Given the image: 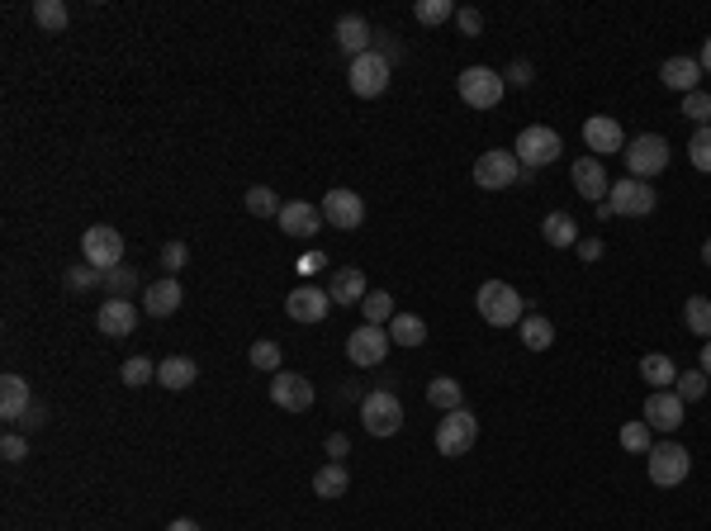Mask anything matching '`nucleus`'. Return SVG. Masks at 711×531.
<instances>
[{"label": "nucleus", "mask_w": 711, "mask_h": 531, "mask_svg": "<svg viewBox=\"0 0 711 531\" xmlns=\"http://www.w3.org/2000/svg\"><path fill=\"white\" fill-rule=\"evenodd\" d=\"M474 304H479V313H484L489 328H512V323H522V294L512 290L508 280H484L479 294H474Z\"/></svg>", "instance_id": "1"}, {"label": "nucleus", "mask_w": 711, "mask_h": 531, "mask_svg": "<svg viewBox=\"0 0 711 531\" xmlns=\"http://www.w3.org/2000/svg\"><path fill=\"white\" fill-rule=\"evenodd\" d=\"M361 427L370 437H399L403 432V403L389 389H370L361 399Z\"/></svg>", "instance_id": "2"}, {"label": "nucleus", "mask_w": 711, "mask_h": 531, "mask_svg": "<svg viewBox=\"0 0 711 531\" xmlns=\"http://www.w3.org/2000/svg\"><path fill=\"white\" fill-rule=\"evenodd\" d=\"M517 162L527 166V171H541V166L560 162V152H565V143H560V133L546 129V124H531V129L517 133Z\"/></svg>", "instance_id": "3"}, {"label": "nucleus", "mask_w": 711, "mask_h": 531, "mask_svg": "<svg viewBox=\"0 0 711 531\" xmlns=\"http://www.w3.org/2000/svg\"><path fill=\"white\" fill-rule=\"evenodd\" d=\"M456 86H460V100H465L470 110H493V105L503 100V91H508L503 72H493V67H465Z\"/></svg>", "instance_id": "4"}, {"label": "nucleus", "mask_w": 711, "mask_h": 531, "mask_svg": "<svg viewBox=\"0 0 711 531\" xmlns=\"http://www.w3.org/2000/svg\"><path fill=\"white\" fill-rule=\"evenodd\" d=\"M81 257H86V266H95V271H114V266L124 261V233L110 228V223L86 228V233H81Z\"/></svg>", "instance_id": "5"}, {"label": "nucleus", "mask_w": 711, "mask_h": 531, "mask_svg": "<svg viewBox=\"0 0 711 531\" xmlns=\"http://www.w3.org/2000/svg\"><path fill=\"white\" fill-rule=\"evenodd\" d=\"M688 470H693V451H688V446H678V441H659V446H650V484L674 489V484L688 479Z\"/></svg>", "instance_id": "6"}, {"label": "nucleus", "mask_w": 711, "mask_h": 531, "mask_svg": "<svg viewBox=\"0 0 711 531\" xmlns=\"http://www.w3.org/2000/svg\"><path fill=\"white\" fill-rule=\"evenodd\" d=\"M389 72H394V62H389V53H380V48H370V53L351 57V91L361 95V100H375V95H384V86H389Z\"/></svg>", "instance_id": "7"}, {"label": "nucleus", "mask_w": 711, "mask_h": 531, "mask_svg": "<svg viewBox=\"0 0 711 531\" xmlns=\"http://www.w3.org/2000/svg\"><path fill=\"white\" fill-rule=\"evenodd\" d=\"M474 441H479V418H474L470 408L441 413V422H437V451L441 456H465V451H474Z\"/></svg>", "instance_id": "8"}, {"label": "nucleus", "mask_w": 711, "mask_h": 531, "mask_svg": "<svg viewBox=\"0 0 711 531\" xmlns=\"http://www.w3.org/2000/svg\"><path fill=\"white\" fill-rule=\"evenodd\" d=\"M621 157L631 166V181H650V176H659V171L669 166V143H664L659 133H640V138L626 143Z\"/></svg>", "instance_id": "9"}, {"label": "nucleus", "mask_w": 711, "mask_h": 531, "mask_svg": "<svg viewBox=\"0 0 711 531\" xmlns=\"http://www.w3.org/2000/svg\"><path fill=\"white\" fill-rule=\"evenodd\" d=\"M522 181V162L517 152H503V147H489L479 162H474V185L479 190H508V185Z\"/></svg>", "instance_id": "10"}, {"label": "nucleus", "mask_w": 711, "mask_h": 531, "mask_svg": "<svg viewBox=\"0 0 711 531\" xmlns=\"http://www.w3.org/2000/svg\"><path fill=\"white\" fill-rule=\"evenodd\" d=\"M607 204H612V214H621V219H645V214H655V185L650 181H617L612 185V195H607Z\"/></svg>", "instance_id": "11"}, {"label": "nucleus", "mask_w": 711, "mask_h": 531, "mask_svg": "<svg viewBox=\"0 0 711 531\" xmlns=\"http://www.w3.org/2000/svg\"><path fill=\"white\" fill-rule=\"evenodd\" d=\"M318 209H323L328 228H342V233H356V228L365 223V200L356 195V190H328Z\"/></svg>", "instance_id": "12"}, {"label": "nucleus", "mask_w": 711, "mask_h": 531, "mask_svg": "<svg viewBox=\"0 0 711 531\" xmlns=\"http://www.w3.org/2000/svg\"><path fill=\"white\" fill-rule=\"evenodd\" d=\"M389 328H375V323H361V328L347 337V356L356 366H380L384 356H389Z\"/></svg>", "instance_id": "13"}, {"label": "nucleus", "mask_w": 711, "mask_h": 531, "mask_svg": "<svg viewBox=\"0 0 711 531\" xmlns=\"http://www.w3.org/2000/svg\"><path fill=\"white\" fill-rule=\"evenodd\" d=\"M271 403L285 408V413H309L313 408V385L299 375V370H280L271 380Z\"/></svg>", "instance_id": "14"}, {"label": "nucleus", "mask_w": 711, "mask_h": 531, "mask_svg": "<svg viewBox=\"0 0 711 531\" xmlns=\"http://www.w3.org/2000/svg\"><path fill=\"white\" fill-rule=\"evenodd\" d=\"M280 233H290V238H318V228H328V219H323V209L309 200H285V209H280Z\"/></svg>", "instance_id": "15"}, {"label": "nucleus", "mask_w": 711, "mask_h": 531, "mask_svg": "<svg viewBox=\"0 0 711 531\" xmlns=\"http://www.w3.org/2000/svg\"><path fill=\"white\" fill-rule=\"evenodd\" d=\"M332 309H337L332 294L318 290V285H299V290H290V299H285V313H290L294 323H323Z\"/></svg>", "instance_id": "16"}, {"label": "nucleus", "mask_w": 711, "mask_h": 531, "mask_svg": "<svg viewBox=\"0 0 711 531\" xmlns=\"http://www.w3.org/2000/svg\"><path fill=\"white\" fill-rule=\"evenodd\" d=\"M683 408H688V403L678 399L674 389H655V394L645 399V427H650V432H678V427H683Z\"/></svg>", "instance_id": "17"}, {"label": "nucleus", "mask_w": 711, "mask_h": 531, "mask_svg": "<svg viewBox=\"0 0 711 531\" xmlns=\"http://www.w3.org/2000/svg\"><path fill=\"white\" fill-rule=\"evenodd\" d=\"M584 143L593 157H612V152H626V133H621V124L612 119V114H593L584 124Z\"/></svg>", "instance_id": "18"}, {"label": "nucleus", "mask_w": 711, "mask_h": 531, "mask_svg": "<svg viewBox=\"0 0 711 531\" xmlns=\"http://www.w3.org/2000/svg\"><path fill=\"white\" fill-rule=\"evenodd\" d=\"M569 181H574V190L593 204H602L607 195H612V181H607V171H602L598 157H579V162L569 166Z\"/></svg>", "instance_id": "19"}, {"label": "nucleus", "mask_w": 711, "mask_h": 531, "mask_svg": "<svg viewBox=\"0 0 711 531\" xmlns=\"http://www.w3.org/2000/svg\"><path fill=\"white\" fill-rule=\"evenodd\" d=\"M34 408V394H29V380L24 375H0V418L5 422H24Z\"/></svg>", "instance_id": "20"}, {"label": "nucleus", "mask_w": 711, "mask_h": 531, "mask_svg": "<svg viewBox=\"0 0 711 531\" xmlns=\"http://www.w3.org/2000/svg\"><path fill=\"white\" fill-rule=\"evenodd\" d=\"M95 328L105 332V337H128V332L138 328V304L133 299H105L100 313H95Z\"/></svg>", "instance_id": "21"}, {"label": "nucleus", "mask_w": 711, "mask_h": 531, "mask_svg": "<svg viewBox=\"0 0 711 531\" xmlns=\"http://www.w3.org/2000/svg\"><path fill=\"white\" fill-rule=\"evenodd\" d=\"M181 304H185V290L176 275H166V280H157V285L143 290V313H152V318H171Z\"/></svg>", "instance_id": "22"}, {"label": "nucleus", "mask_w": 711, "mask_h": 531, "mask_svg": "<svg viewBox=\"0 0 711 531\" xmlns=\"http://www.w3.org/2000/svg\"><path fill=\"white\" fill-rule=\"evenodd\" d=\"M659 81H664L669 91L688 95V91H697V81H702V62H697V57H669V62L659 67Z\"/></svg>", "instance_id": "23"}, {"label": "nucleus", "mask_w": 711, "mask_h": 531, "mask_svg": "<svg viewBox=\"0 0 711 531\" xmlns=\"http://www.w3.org/2000/svg\"><path fill=\"white\" fill-rule=\"evenodd\" d=\"M332 304H356L361 309V299L370 294V285H365V275L356 271V266H342V271L332 275Z\"/></svg>", "instance_id": "24"}, {"label": "nucleus", "mask_w": 711, "mask_h": 531, "mask_svg": "<svg viewBox=\"0 0 711 531\" xmlns=\"http://www.w3.org/2000/svg\"><path fill=\"white\" fill-rule=\"evenodd\" d=\"M337 48L351 53V57L370 53V24H365L361 15H342L337 19Z\"/></svg>", "instance_id": "25"}, {"label": "nucleus", "mask_w": 711, "mask_h": 531, "mask_svg": "<svg viewBox=\"0 0 711 531\" xmlns=\"http://www.w3.org/2000/svg\"><path fill=\"white\" fill-rule=\"evenodd\" d=\"M195 380H200V366L190 356H166L162 366H157V385H166V389H190Z\"/></svg>", "instance_id": "26"}, {"label": "nucleus", "mask_w": 711, "mask_h": 531, "mask_svg": "<svg viewBox=\"0 0 711 531\" xmlns=\"http://www.w3.org/2000/svg\"><path fill=\"white\" fill-rule=\"evenodd\" d=\"M389 342L394 347H422L427 342V323H422L418 313H394L389 318Z\"/></svg>", "instance_id": "27"}, {"label": "nucleus", "mask_w": 711, "mask_h": 531, "mask_svg": "<svg viewBox=\"0 0 711 531\" xmlns=\"http://www.w3.org/2000/svg\"><path fill=\"white\" fill-rule=\"evenodd\" d=\"M351 489V475H347V465L342 460H328L318 475H313V494L318 498H342Z\"/></svg>", "instance_id": "28"}, {"label": "nucleus", "mask_w": 711, "mask_h": 531, "mask_svg": "<svg viewBox=\"0 0 711 531\" xmlns=\"http://www.w3.org/2000/svg\"><path fill=\"white\" fill-rule=\"evenodd\" d=\"M541 238H546L550 247H579V223L569 219L565 209H555V214H546V223H541Z\"/></svg>", "instance_id": "29"}, {"label": "nucleus", "mask_w": 711, "mask_h": 531, "mask_svg": "<svg viewBox=\"0 0 711 531\" xmlns=\"http://www.w3.org/2000/svg\"><path fill=\"white\" fill-rule=\"evenodd\" d=\"M640 380H650L655 389H674L678 385V370L669 356H659V351H650V356H640Z\"/></svg>", "instance_id": "30"}, {"label": "nucleus", "mask_w": 711, "mask_h": 531, "mask_svg": "<svg viewBox=\"0 0 711 531\" xmlns=\"http://www.w3.org/2000/svg\"><path fill=\"white\" fill-rule=\"evenodd\" d=\"M427 403H432V408H441V413H456V408H465V403H460V380H451V375H437V380L427 385Z\"/></svg>", "instance_id": "31"}, {"label": "nucleus", "mask_w": 711, "mask_h": 531, "mask_svg": "<svg viewBox=\"0 0 711 531\" xmlns=\"http://www.w3.org/2000/svg\"><path fill=\"white\" fill-rule=\"evenodd\" d=\"M550 342H555V323H550V318H541V313L522 318V347H527V351H546Z\"/></svg>", "instance_id": "32"}, {"label": "nucleus", "mask_w": 711, "mask_h": 531, "mask_svg": "<svg viewBox=\"0 0 711 531\" xmlns=\"http://www.w3.org/2000/svg\"><path fill=\"white\" fill-rule=\"evenodd\" d=\"M34 19H38V29L57 34V29H67V24H72V10H67L62 0H34Z\"/></svg>", "instance_id": "33"}, {"label": "nucleus", "mask_w": 711, "mask_h": 531, "mask_svg": "<svg viewBox=\"0 0 711 531\" xmlns=\"http://www.w3.org/2000/svg\"><path fill=\"white\" fill-rule=\"evenodd\" d=\"M683 323H688V332H697V337H711V299L707 294H693V299L683 304Z\"/></svg>", "instance_id": "34"}, {"label": "nucleus", "mask_w": 711, "mask_h": 531, "mask_svg": "<svg viewBox=\"0 0 711 531\" xmlns=\"http://www.w3.org/2000/svg\"><path fill=\"white\" fill-rule=\"evenodd\" d=\"M361 313H365V323H375V328H380V323H389V318H394V294L389 290H370L361 299Z\"/></svg>", "instance_id": "35"}, {"label": "nucleus", "mask_w": 711, "mask_h": 531, "mask_svg": "<svg viewBox=\"0 0 711 531\" xmlns=\"http://www.w3.org/2000/svg\"><path fill=\"white\" fill-rule=\"evenodd\" d=\"M247 209H252L256 219H280L285 200H280L275 190H266V185H252V190H247Z\"/></svg>", "instance_id": "36"}, {"label": "nucleus", "mask_w": 711, "mask_h": 531, "mask_svg": "<svg viewBox=\"0 0 711 531\" xmlns=\"http://www.w3.org/2000/svg\"><path fill=\"white\" fill-rule=\"evenodd\" d=\"M707 385H711V380L702 375V370H678V385H674V394H678L683 403H697L702 394H707Z\"/></svg>", "instance_id": "37"}, {"label": "nucleus", "mask_w": 711, "mask_h": 531, "mask_svg": "<svg viewBox=\"0 0 711 531\" xmlns=\"http://www.w3.org/2000/svg\"><path fill=\"white\" fill-rule=\"evenodd\" d=\"M413 15H418V24H446V19H456V5L451 0H418Z\"/></svg>", "instance_id": "38"}, {"label": "nucleus", "mask_w": 711, "mask_h": 531, "mask_svg": "<svg viewBox=\"0 0 711 531\" xmlns=\"http://www.w3.org/2000/svg\"><path fill=\"white\" fill-rule=\"evenodd\" d=\"M119 380L138 389V385H147V380H157V366H152L147 356H128V361H124V370H119Z\"/></svg>", "instance_id": "39"}, {"label": "nucleus", "mask_w": 711, "mask_h": 531, "mask_svg": "<svg viewBox=\"0 0 711 531\" xmlns=\"http://www.w3.org/2000/svg\"><path fill=\"white\" fill-rule=\"evenodd\" d=\"M683 114L693 119L697 129H702V124H711V95L702 91V86H697V91H688V95H683Z\"/></svg>", "instance_id": "40"}, {"label": "nucleus", "mask_w": 711, "mask_h": 531, "mask_svg": "<svg viewBox=\"0 0 711 531\" xmlns=\"http://www.w3.org/2000/svg\"><path fill=\"white\" fill-rule=\"evenodd\" d=\"M621 446H626L631 456H640V451L650 456V446H655V441H650V427H645V422H626V427H621Z\"/></svg>", "instance_id": "41"}, {"label": "nucleus", "mask_w": 711, "mask_h": 531, "mask_svg": "<svg viewBox=\"0 0 711 531\" xmlns=\"http://www.w3.org/2000/svg\"><path fill=\"white\" fill-rule=\"evenodd\" d=\"M252 366L256 370H271V375H280V342H252Z\"/></svg>", "instance_id": "42"}, {"label": "nucleus", "mask_w": 711, "mask_h": 531, "mask_svg": "<svg viewBox=\"0 0 711 531\" xmlns=\"http://www.w3.org/2000/svg\"><path fill=\"white\" fill-rule=\"evenodd\" d=\"M688 157H693L697 171H711V124L693 133V143H688Z\"/></svg>", "instance_id": "43"}, {"label": "nucleus", "mask_w": 711, "mask_h": 531, "mask_svg": "<svg viewBox=\"0 0 711 531\" xmlns=\"http://www.w3.org/2000/svg\"><path fill=\"white\" fill-rule=\"evenodd\" d=\"M105 285H110V299H128L133 285H138V275L128 271V266H114V271H105Z\"/></svg>", "instance_id": "44"}, {"label": "nucleus", "mask_w": 711, "mask_h": 531, "mask_svg": "<svg viewBox=\"0 0 711 531\" xmlns=\"http://www.w3.org/2000/svg\"><path fill=\"white\" fill-rule=\"evenodd\" d=\"M185 261H190V247H185V242H166V247H162V266H166V275H181V271H185Z\"/></svg>", "instance_id": "45"}, {"label": "nucleus", "mask_w": 711, "mask_h": 531, "mask_svg": "<svg viewBox=\"0 0 711 531\" xmlns=\"http://www.w3.org/2000/svg\"><path fill=\"white\" fill-rule=\"evenodd\" d=\"M95 280H105V271H95V266H72V271H67V285H72V290H91Z\"/></svg>", "instance_id": "46"}, {"label": "nucleus", "mask_w": 711, "mask_h": 531, "mask_svg": "<svg viewBox=\"0 0 711 531\" xmlns=\"http://www.w3.org/2000/svg\"><path fill=\"white\" fill-rule=\"evenodd\" d=\"M456 24H460V34H465V38L484 34V15H479V10H470V5H465V10H456Z\"/></svg>", "instance_id": "47"}, {"label": "nucleus", "mask_w": 711, "mask_h": 531, "mask_svg": "<svg viewBox=\"0 0 711 531\" xmlns=\"http://www.w3.org/2000/svg\"><path fill=\"white\" fill-rule=\"evenodd\" d=\"M0 456H5V460H24V456H29V441L10 432V437L0 441Z\"/></svg>", "instance_id": "48"}, {"label": "nucleus", "mask_w": 711, "mask_h": 531, "mask_svg": "<svg viewBox=\"0 0 711 531\" xmlns=\"http://www.w3.org/2000/svg\"><path fill=\"white\" fill-rule=\"evenodd\" d=\"M503 81L508 86H531V62H512L508 72H503Z\"/></svg>", "instance_id": "49"}, {"label": "nucleus", "mask_w": 711, "mask_h": 531, "mask_svg": "<svg viewBox=\"0 0 711 531\" xmlns=\"http://www.w3.org/2000/svg\"><path fill=\"white\" fill-rule=\"evenodd\" d=\"M602 252H607V247H602V238H579V257H584V261H602Z\"/></svg>", "instance_id": "50"}, {"label": "nucleus", "mask_w": 711, "mask_h": 531, "mask_svg": "<svg viewBox=\"0 0 711 531\" xmlns=\"http://www.w3.org/2000/svg\"><path fill=\"white\" fill-rule=\"evenodd\" d=\"M347 451H351L347 432H332V437H328V456H332V460H342V456H347Z\"/></svg>", "instance_id": "51"}, {"label": "nucleus", "mask_w": 711, "mask_h": 531, "mask_svg": "<svg viewBox=\"0 0 711 531\" xmlns=\"http://www.w3.org/2000/svg\"><path fill=\"white\" fill-rule=\"evenodd\" d=\"M323 266H328V257H323V252H304V261H299V271H304V275H318Z\"/></svg>", "instance_id": "52"}, {"label": "nucleus", "mask_w": 711, "mask_h": 531, "mask_svg": "<svg viewBox=\"0 0 711 531\" xmlns=\"http://www.w3.org/2000/svg\"><path fill=\"white\" fill-rule=\"evenodd\" d=\"M166 531H200V522H190V517H176Z\"/></svg>", "instance_id": "53"}, {"label": "nucleus", "mask_w": 711, "mask_h": 531, "mask_svg": "<svg viewBox=\"0 0 711 531\" xmlns=\"http://www.w3.org/2000/svg\"><path fill=\"white\" fill-rule=\"evenodd\" d=\"M24 422H29V427H43V403H34V408H29V418H24Z\"/></svg>", "instance_id": "54"}, {"label": "nucleus", "mask_w": 711, "mask_h": 531, "mask_svg": "<svg viewBox=\"0 0 711 531\" xmlns=\"http://www.w3.org/2000/svg\"><path fill=\"white\" fill-rule=\"evenodd\" d=\"M697 62H702V72L711 76V38H707V43H702V57H697Z\"/></svg>", "instance_id": "55"}, {"label": "nucleus", "mask_w": 711, "mask_h": 531, "mask_svg": "<svg viewBox=\"0 0 711 531\" xmlns=\"http://www.w3.org/2000/svg\"><path fill=\"white\" fill-rule=\"evenodd\" d=\"M697 370H702V375H707V380H711V342H707V347H702V366H697Z\"/></svg>", "instance_id": "56"}, {"label": "nucleus", "mask_w": 711, "mask_h": 531, "mask_svg": "<svg viewBox=\"0 0 711 531\" xmlns=\"http://www.w3.org/2000/svg\"><path fill=\"white\" fill-rule=\"evenodd\" d=\"M702 261H707V266H711V238L702 242Z\"/></svg>", "instance_id": "57"}]
</instances>
